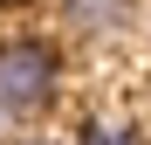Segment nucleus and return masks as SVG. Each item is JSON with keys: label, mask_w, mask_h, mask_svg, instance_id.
<instances>
[{"label": "nucleus", "mask_w": 151, "mask_h": 145, "mask_svg": "<svg viewBox=\"0 0 151 145\" xmlns=\"http://www.w3.org/2000/svg\"><path fill=\"white\" fill-rule=\"evenodd\" d=\"M62 97V55L41 35H7L0 42V117H41Z\"/></svg>", "instance_id": "nucleus-1"}, {"label": "nucleus", "mask_w": 151, "mask_h": 145, "mask_svg": "<svg viewBox=\"0 0 151 145\" xmlns=\"http://www.w3.org/2000/svg\"><path fill=\"white\" fill-rule=\"evenodd\" d=\"M131 14H137V0H62V28L76 35H117V28H131Z\"/></svg>", "instance_id": "nucleus-2"}, {"label": "nucleus", "mask_w": 151, "mask_h": 145, "mask_svg": "<svg viewBox=\"0 0 151 145\" xmlns=\"http://www.w3.org/2000/svg\"><path fill=\"white\" fill-rule=\"evenodd\" d=\"M76 145H144V131H137V125H124V117H83Z\"/></svg>", "instance_id": "nucleus-3"}, {"label": "nucleus", "mask_w": 151, "mask_h": 145, "mask_svg": "<svg viewBox=\"0 0 151 145\" xmlns=\"http://www.w3.org/2000/svg\"><path fill=\"white\" fill-rule=\"evenodd\" d=\"M21 7H35V0H0V14H21Z\"/></svg>", "instance_id": "nucleus-4"}, {"label": "nucleus", "mask_w": 151, "mask_h": 145, "mask_svg": "<svg viewBox=\"0 0 151 145\" xmlns=\"http://www.w3.org/2000/svg\"><path fill=\"white\" fill-rule=\"evenodd\" d=\"M21 145H55V138H21Z\"/></svg>", "instance_id": "nucleus-5"}]
</instances>
